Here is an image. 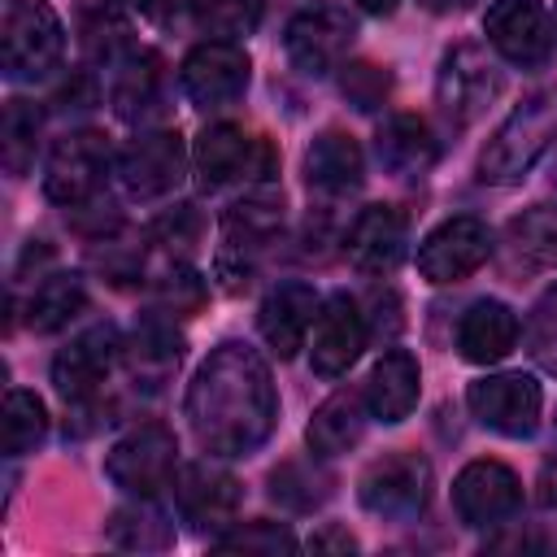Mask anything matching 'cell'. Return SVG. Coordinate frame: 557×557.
<instances>
[{
	"mask_svg": "<svg viewBox=\"0 0 557 557\" xmlns=\"http://www.w3.org/2000/svg\"><path fill=\"white\" fill-rule=\"evenodd\" d=\"M518 344V313L505 300H474L457 322V352L474 366L509 357Z\"/></svg>",
	"mask_w": 557,
	"mask_h": 557,
	"instance_id": "d4e9b609",
	"label": "cell"
},
{
	"mask_svg": "<svg viewBox=\"0 0 557 557\" xmlns=\"http://www.w3.org/2000/svg\"><path fill=\"white\" fill-rule=\"evenodd\" d=\"M553 139H557V83L531 91L509 109V117L492 131V139L479 152V178L496 187L522 183Z\"/></svg>",
	"mask_w": 557,
	"mask_h": 557,
	"instance_id": "7a4b0ae2",
	"label": "cell"
},
{
	"mask_svg": "<svg viewBox=\"0 0 557 557\" xmlns=\"http://www.w3.org/2000/svg\"><path fill=\"white\" fill-rule=\"evenodd\" d=\"M405 244H409V222L396 205H366L344 231V257L374 278L400 265Z\"/></svg>",
	"mask_w": 557,
	"mask_h": 557,
	"instance_id": "d6986e66",
	"label": "cell"
},
{
	"mask_svg": "<svg viewBox=\"0 0 557 557\" xmlns=\"http://www.w3.org/2000/svg\"><path fill=\"white\" fill-rule=\"evenodd\" d=\"M396 4H400V0H357V9H366V13H374V17H387Z\"/></svg>",
	"mask_w": 557,
	"mask_h": 557,
	"instance_id": "f6af8a7d",
	"label": "cell"
},
{
	"mask_svg": "<svg viewBox=\"0 0 557 557\" xmlns=\"http://www.w3.org/2000/svg\"><path fill=\"white\" fill-rule=\"evenodd\" d=\"M104 474L113 487L131 496H157L161 487H174L178 474V440L161 422H144L126 431L109 453H104Z\"/></svg>",
	"mask_w": 557,
	"mask_h": 557,
	"instance_id": "5b68a950",
	"label": "cell"
},
{
	"mask_svg": "<svg viewBox=\"0 0 557 557\" xmlns=\"http://www.w3.org/2000/svg\"><path fill=\"white\" fill-rule=\"evenodd\" d=\"M366 413H370L366 392H348V387H344V392L326 396V400L313 409L309 426H305L309 453H313V457H322V461H331V457H339V453L357 448V444H361V435H366Z\"/></svg>",
	"mask_w": 557,
	"mask_h": 557,
	"instance_id": "484cf974",
	"label": "cell"
},
{
	"mask_svg": "<svg viewBox=\"0 0 557 557\" xmlns=\"http://www.w3.org/2000/svg\"><path fill=\"white\" fill-rule=\"evenodd\" d=\"M305 178L313 191H326V196L357 191L366 178V157H361L357 139L344 131H322L305 152Z\"/></svg>",
	"mask_w": 557,
	"mask_h": 557,
	"instance_id": "4316f807",
	"label": "cell"
},
{
	"mask_svg": "<svg viewBox=\"0 0 557 557\" xmlns=\"http://www.w3.org/2000/svg\"><path fill=\"white\" fill-rule=\"evenodd\" d=\"M466 405L487 431L522 440L540 426L544 396H540V383L531 374H487V379L470 383Z\"/></svg>",
	"mask_w": 557,
	"mask_h": 557,
	"instance_id": "9a60e30c",
	"label": "cell"
},
{
	"mask_svg": "<svg viewBox=\"0 0 557 557\" xmlns=\"http://www.w3.org/2000/svg\"><path fill=\"white\" fill-rule=\"evenodd\" d=\"M191 165H196V178L205 191H222L231 183L274 174V148L235 122H213L200 131Z\"/></svg>",
	"mask_w": 557,
	"mask_h": 557,
	"instance_id": "ba28073f",
	"label": "cell"
},
{
	"mask_svg": "<svg viewBox=\"0 0 557 557\" xmlns=\"http://www.w3.org/2000/svg\"><path fill=\"white\" fill-rule=\"evenodd\" d=\"M196 235H200V218L191 213V205H178V209H170L165 218H157L152 222V239L161 244V248H178V257H187L191 252V244H196Z\"/></svg>",
	"mask_w": 557,
	"mask_h": 557,
	"instance_id": "60d3db41",
	"label": "cell"
},
{
	"mask_svg": "<svg viewBox=\"0 0 557 557\" xmlns=\"http://www.w3.org/2000/svg\"><path fill=\"white\" fill-rule=\"evenodd\" d=\"M270 496L287 509H313L326 500V474H313L300 461H287L270 474Z\"/></svg>",
	"mask_w": 557,
	"mask_h": 557,
	"instance_id": "f35d334b",
	"label": "cell"
},
{
	"mask_svg": "<svg viewBox=\"0 0 557 557\" xmlns=\"http://www.w3.org/2000/svg\"><path fill=\"white\" fill-rule=\"evenodd\" d=\"M113 87H109V100H113V113L126 117V122H139L144 113L157 109L161 100V57L157 52H126L117 65H113Z\"/></svg>",
	"mask_w": 557,
	"mask_h": 557,
	"instance_id": "83f0119b",
	"label": "cell"
},
{
	"mask_svg": "<svg viewBox=\"0 0 557 557\" xmlns=\"http://www.w3.org/2000/svg\"><path fill=\"white\" fill-rule=\"evenodd\" d=\"M83 305H87V283H83V274L57 270V274H48V278L30 292V300H26V326L39 331V335H52V331L70 326V322L83 313Z\"/></svg>",
	"mask_w": 557,
	"mask_h": 557,
	"instance_id": "f1b7e54d",
	"label": "cell"
},
{
	"mask_svg": "<svg viewBox=\"0 0 557 557\" xmlns=\"http://www.w3.org/2000/svg\"><path fill=\"white\" fill-rule=\"evenodd\" d=\"M122 361V339L113 326H91L74 335L57 357H52V383L70 405H83L100 392L109 370Z\"/></svg>",
	"mask_w": 557,
	"mask_h": 557,
	"instance_id": "e0dca14e",
	"label": "cell"
},
{
	"mask_svg": "<svg viewBox=\"0 0 557 557\" xmlns=\"http://www.w3.org/2000/svg\"><path fill=\"white\" fill-rule=\"evenodd\" d=\"M527 352L544 374L557 379V283L535 300L527 318Z\"/></svg>",
	"mask_w": 557,
	"mask_h": 557,
	"instance_id": "74e56055",
	"label": "cell"
},
{
	"mask_svg": "<svg viewBox=\"0 0 557 557\" xmlns=\"http://www.w3.org/2000/svg\"><path fill=\"white\" fill-rule=\"evenodd\" d=\"M283 231V196L270 187H257L252 196L235 200L222 218V252H218V274L226 287H244L248 274L257 270V257L278 239Z\"/></svg>",
	"mask_w": 557,
	"mask_h": 557,
	"instance_id": "3957f363",
	"label": "cell"
},
{
	"mask_svg": "<svg viewBox=\"0 0 557 557\" xmlns=\"http://www.w3.org/2000/svg\"><path fill=\"white\" fill-rule=\"evenodd\" d=\"M248 52L231 39H205L183 57L178 83L196 109H226L248 91Z\"/></svg>",
	"mask_w": 557,
	"mask_h": 557,
	"instance_id": "7c38bea8",
	"label": "cell"
},
{
	"mask_svg": "<svg viewBox=\"0 0 557 557\" xmlns=\"http://www.w3.org/2000/svg\"><path fill=\"white\" fill-rule=\"evenodd\" d=\"M431 487H435V474H431V461L422 453H387V457L366 466L357 496L374 518L413 522L426 509Z\"/></svg>",
	"mask_w": 557,
	"mask_h": 557,
	"instance_id": "8992f818",
	"label": "cell"
},
{
	"mask_svg": "<svg viewBox=\"0 0 557 557\" xmlns=\"http://www.w3.org/2000/svg\"><path fill=\"white\" fill-rule=\"evenodd\" d=\"M183 161L187 152L178 131H144L117 152V178L135 200H152L174 191V183L183 178Z\"/></svg>",
	"mask_w": 557,
	"mask_h": 557,
	"instance_id": "2e32d148",
	"label": "cell"
},
{
	"mask_svg": "<svg viewBox=\"0 0 557 557\" xmlns=\"http://www.w3.org/2000/svg\"><path fill=\"white\" fill-rule=\"evenodd\" d=\"M122 361H126L131 379L144 383V387L170 383V374L183 361V335L174 331V318L152 309V318H144L131 331V339H122Z\"/></svg>",
	"mask_w": 557,
	"mask_h": 557,
	"instance_id": "7402d4cb",
	"label": "cell"
},
{
	"mask_svg": "<svg viewBox=\"0 0 557 557\" xmlns=\"http://www.w3.org/2000/svg\"><path fill=\"white\" fill-rule=\"evenodd\" d=\"M274 418L278 392L265 357L244 339L218 344L187 387V422L196 444L213 457H248L270 440Z\"/></svg>",
	"mask_w": 557,
	"mask_h": 557,
	"instance_id": "6da1fadb",
	"label": "cell"
},
{
	"mask_svg": "<svg viewBox=\"0 0 557 557\" xmlns=\"http://www.w3.org/2000/svg\"><path fill=\"white\" fill-rule=\"evenodd\" d=\"M65 52V26L44 0H13L0 26V57L9 78L35 83L48 70H57Z\"/></svg>",
	"mask_w": 557,
	"mask_h": 557,
	"instance_id": "277c9868",
	"label": "cell"
},
{
	"mask_svg": "<svg viewBox=\"0 0 557 557\" xmlns=\"http://www.w3.org/2000/svg\"><path fill=\"white\" fill-rule=\"evenodd\" d=\"M374 157H379V165H383L387 174H396V178H422V174L435 165L440 144H435V135H431V126H426L422 117H413V113H392V117L379 126V135H374Z\"/></svg>",
	"mask_w": 557,
	"mask_h": 557,
	"instance_id": "cb8c5ba5",
	"label": "cell"
},
{
	"mask_svg": "<svg viewBox=\"0 0 557 557\" xmlns=\"http://www.w3.org/2000/svg\"><path fill=\"white\" fill-rule=\"evenodd\" d=\"M318 309H322V300H318V292L309 283H296V278L278 283L257 309V331L270 344V352L287 361V357H296L305 348L309 326L318 322Z\"/></svg>",
	"mask_w": 557,
	"mask_h": 557,
	"instance_id": "44dd1931",
	"label": "cell"
},
{
	"mask_svg": "<svg viewBox=\"0 0 557 557\" xmlns=\"http://www.w3.org/2000/svg\"><path fill=\"white\" fill-rule=\"evenodd\" d=\"M513 248L535 265H557V205H531L509 222Z\"/></svg>",
	"mask_w": 557,
	"mask_h": 557,
	"instance_id": "e575fe53",
	"label": "cell"
},
{
	"mask_svg": "<svg viewBox=\"0 0 557 557\" xmlns=\"http://www.w3.org/2000/svg\"><path fill=\"white\" fill-rule=\"evenodd\" d=\"M339 70H344V74H339V87H344L348 104H357L361 113H370V109L383 104V96H387V87H392L387 70H379V65H370V61H352V65H339Z\"/></svg>",
	"mask_w": 557,
	"mask_h": 557,
	"instance_id": "ab89813d",
	"label": "cell"
},
{
	"mask_svg": "<svg viewBox=\"0 0 557 557\" xmlns=\"http://www.w3.org/2000/svg\"><path fill=\"white\" fill-rule=\"evenodd\" d=\"M422 9H431V13H461L470 0H418Z\"/></svg>",
	"mask_w": 557,
	"mask_h": 557,
	"instance_id": "ee69618b",
	"label": "cell"
},
{
	"mask_svg": "<svg viewBox=\"0 0 557 557\" xmlns=\"http://www.w3.org/2000/svg\"><path fill=\"white\" fill-rule=\"evenodd\" d=\"M96 104V78L87 74V70H78V74H70L57 91H52V109L57 113H83V109H91Z\"/></svg>",
	"mask_w": 557,
	"mask_h": 557,
	"instance_id": "b9f144b4",
	"label": "cell"
},
{
	"mask_svg": "<svg viewBox=\"0 0 557 557\" xmlns=\"http://www.w3.org/2000/svg\"><path fill=\"white\" fill-rule=\"evenodd\" d=\"M553 187H557V170H553Z\"/></svg>",
	"mask_w": 557,
	"mask_h": 557,
	"instance_id": "7dc6e473",
	"label": "cell"
},
{
	"mask_svg": "<svg viewBox=\"0 0 557 557\" xmlns=\"http://www.w3.org/2000/svg\"><path fill=\"white\" fill-rule=\"evenodd\" d=\"M352 39H357V22L348 17V9L313 4V9H300V13L287 22L283 48H287V61H292L300 74L322 78V74H331V70L344 65Z\"/></svg>",
	"mask_w": 557,
	"mask_h": 557,
	"instance_id": "30bf717a",
	"label": "cell"
},
{
	"mask_svg": "<svg viewBox=\"0 0 557 557\" xmlns=\"http://www.w3.org/2000/svg\"><path fill=\"white\" fill-rule=\"evenodd\" d=\"M265 0H191V17L209 39H244L257 30Z\"/></svg>",
	"mask_w": 557,
	"mask_h": 557,
	"instance_id": "836d02e7",
	"label": "cell"
},
{
	"mask_svg": "<svg viewBox=\"0 0 557 557\" xmlns=\"http://www.w3.org/2000/svg\"><path fill=\"white\" fill-rule=\"evenodd\" d=\"M239 496H244L239 479H235L231 470H222V466L191 461V466H183V470L174 474V505H178V513H183L191 527H200V531L226 527V522L235 518V509H239Z\"/></svg>",
	"mask_w": 557,
	"mask_h": 557,
	"instance_id": "ffe728a7",
	"label": "cell"
},
{
	"mask_svg": "<svg viewBox=\"0 0 557 557\" xmlns=\"http://www.w3.org/2000/svg\"><path fill=\"white\" fill-rule=\"evenodd\" d=\"M453 509L466 527H505L522 509V479L505 461L479 457L453 479Z\"/></svg>",
	"mask_w": 557,
	"mask_h": 557,
	"instance_id": "5bb4252c",
	"label": "cell"
},
{
	"mask_svg": "<svg viewBox=\"0 0 557 557\" xmlns=\"http://www.w3.org/2000/svg\"><path fill=\"white\" fill-rule=\"evenodd\" d=\"M152 305H157V313H165V318H187V313H196L200 305H205V278L191 270V265H170L157 283H152Z\"/></svg>",
	"mask_w": 557,
	"mask_h": 557,
	"instance_id": "8d00e7d4",
	"label": "cell"
},
{
	"mask_svg": "<svg viewBox=\"0 0 557 557\" xmlns=\"http://www.w3.org/2000/svg\"><path fill=\"white\" fill-rule=\"evenodd\" d=\"M366 335H370V326H366L361 305L348 292L326 296L322 309H318V322H313V348H309L313 374H322V379L348 374V366L366 348Z\"/></svg>",
	"mask_w": 557,
	"mask_h": 557,
	"instance_id": "ac0fdd59",
	"label": "cell"
},
{
	"mask_svg": "<svg viewBox=\"0 0 557 557\" xmlns=\"http://www.w3.org/2000/svg\"><path fill=\"white\" fill-rule=\"evenodd\" d=\"M39 131H44V113L35 100H22L13 96L4 104V117H0V161L13 178L30 174L35 165V152H39Z\"/></svg>",
	"mask_w": 557,
	"mask_h": 557,
	"instance_id": "4dcf8cb0",
	"label": "cell"
},
{
	"mask_svg": "<svg viewBox=\"0 0 557 557\" xmlns=\"http://www.w3.org/2000/svg\"><path fill=\"white\" fill-rule=\"evenodd\" d=\"M422 396V370H418V357L409 348H387L370 379H366V405H370V418L379 422H405L413 413Z\"/></svg>",
	"mask_w": 557,
	"mask_h": 557,
	"instance_id": "603a6c76",
	"label": "cell"
},
{
	"mask_svg": "<svg viewBox=\"0 0 557 557\" xmlns=\"http://www.w3.org/2000/svg\"><path fill=\"white\" fill-rule=\"evenodd\" d=\"M117 9H126V13H157V4L161 0H113Z\"/></svg>",
	"mask_w": 557,
	"mask_h": 557,
	"instance_id": "bcb514c9",
	"label": "cell"
},
{
	"mask_svg": "<svg viewBox=\"0 0 557 557\" xmlns=\"http://www.w3.org/2000/svg\"><path fill=\"white\" fill-rule=\"evenodd\" d=\"M487 257H492V231L479 218L457 213V218H444L418 244V274L444 287V283H461L466 274H474Z\"/></svg>",
	"mask_w": 557,
	"mask_h": 557,
	"instance_id": "4fadbf2b",
	"label": "cell"
},
{
	"mask_svg": "<svg viewBox=\"0 0 557 557\" xmlns=\"http://www.w3.org/2000/svg\"><path fill=\"white\" fill-rule=\"evenodd\" d=\"M44 435H48L44 400L35 392L13 387L4 396V409H0V448H4V457H26Z\"/></svg>",
	"mask_w": 557,
	"mask_h": 557,
	"instance_id": "d6a6232c",
	"label": "cell"
},
{
	"mask_svg": "<svg viewBox=\"0 0 557 557\" xmlns=\"http://www.w3.org/2000/svg\"><path fill=\"white\" fill-rule=\"evenodd\" d=\"M78 44L91 61L117 65L126 52H135L126 9H117L113 0H83L78 4Z\"/></svg>",
	"mask_w": 557,
	"mask_h": 557,
	"instance_id": "f546056e",
	"label": "cell"
},
{
	"mask_svg": "<svg viewBox=\"0 0 557 557\" xmlns=\"http://www.w3.org/2000/svg\"><path fill=\"white\" fill-rule=\"evenodd\" d=\"M309 548H313V553H352L357 540H352L348 531H339V527H326V531H313V535H309Z\"/></svg>",
	"mask_w": 557,
	"mask_h": 557,
	"instance_id": "7bdbcfd3",
	"label": "cell"
},
{
	"mask_svg": "<svg viewBox=\"0 0 557 557\" xmlns=\"http://www.w3.org/2000/svg\"><path fill=\"white\" fill-rule=\"evenodd\" d=\"M500 96V70L479 44H457L444 52L435 74V104L453 126H470Z\"/></svg>",
	"mask_w": 557,
	"mask_h": 557,
	"instance_id": "52a82bcc",
	"label": "cell"
},
{
	"mask_svg": "<svg viewBox=\"0 0 557 557\" xmlns=\"http://www.w3.org/2000/svg\"><path fill=\"white\" fill-rule=\"evenodd\" d=\"M218 553H261V557H278V553H296V535L283 522H239L231 531H222L213 540Z\"/></svg>",
	"mask_w": 557,
	"mask_h": 557,
	"instance_id": "d590c367",
	"label": "cell"
},
{
	"mask_svg": "<svg viewBox=\"0 0 557 557\" xmlns=\"http://www.w3.org/2000/svg\"><path fill=\"white\" fill-rule=\"evenodd\" d=\"M113 157L100 131H70L52 144L48 161H44V196L52 205H83L91 196H100L104 174H109Z\"/></svg>",
	"mask_w": 557,
	"mask_h": 557,
	"instance_id": "9c48e42d",
	"label": "cell"
},
{
	"mask_svg": "<svg viewBox=\"0 0 557 557\" xmlns=\"http://www.w3.org/2000/svg\"><path fill=\"white\" fill-rule=\"evenodd\" d=\"M483 30H487V44L509 65H522V70L548 65L553 44H557V22L548 17L540 0H492Z\"/></svg>",
	"mask_w": 557,
	"mask_h": 557,
	"instance_id": "8fae6325",
	"label": "cell"
},
{
	"mask_svg": "<svg viewBox=\"0 0 557 557\" xmlns=\"http://www.w3.org/2000/svg\"><path fill=\"white\" fill-rule=\"evenodd\" d=\"M109 544L131 548V553H161L174 544V527L152 505V496H139V505H126L109 518Z\"/></svg>",
	"mask_w": 557,
	"mask_h": 557,
	"instance_id": "1f68e13d",
	"label": "cell"
},
{
	"mask_svg": "<svg viewBox=\"0 0 557 557\" xmlns=\"http://www.w3.org/2000/svg\"><path fill=\"white\" fill-rule=\"evenodd\" d=\"M553 22H557V17H553Z\"/></svg>",
	"mask_w": 557,
	"mask_h": 557,
	"instance_id": "c3c4849f",
	"label": "cell"
}]
</instances>
